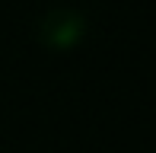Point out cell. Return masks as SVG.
Returning <instances> with one entry per match:
<instances>
[{"label": "cell", "mask_w": 156, "mask_h": 153, "mask_svg": "<svg viewBox=\"0 0 156 153\" xmlns=\"http://www.w3.org/2000/svg\"><path fill=\"white\" fill-rule=\"evenodd\" d=\"M83 29L86 23H83V13L76 10H51L38 23V35L48 48H73L83 38Z\"/></svg>", "instance_id": "obj_1"}]
</instances>
